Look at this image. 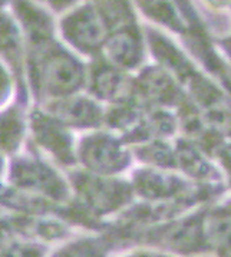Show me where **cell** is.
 <instances>
[{
	"label": "cell",
	"mask_w": 231,
	"mask_h": 257,
	"mask_svg": "<svg viewBox=\"0 0 231 257\" xmlns=\"http://www.w3.org/2000/svg\"><path fill=\"white\" fill-rule=\"evenodd\" d=\"M205 211L207 208L200 207L168 221L145 226L139 240L145 246L155 247L179 257L211 253L205 234Z\"/></svg>",
	"instance_id": "obj_1"
},
{
	"label": "cell",
	"mask_w": 231,
	"mask_h": 257,
	"mask_svg": "<svg viewBox=\"0 0 231 257\" xmlns=\"http://www.w3.org/2000/svg\"><path fill=\"white\" fill-rule=\"evenodd\" d=\"M42 43H38L32 62V78L38 92L52 99H61L81 89L86 79L84 65L58 46L48 42Z\"/></svg>",
	"instance_id": "obj_2"
},
{
	"label": "cell",
	"mask_w": 231,
	"mask_h": 257,
	"mask_svg": "<svg viewBox=\"0 0 231 257\" xmlns=\"http://www.w3.org/2000/svg\"><path fill=\"white\" fill-rule=\"evenodd\" d=\"M74 184L85 208L95 217L118 213L135 198L131 181L118 177L78 174L75 175Z\"/></svg>",
	"instance_id": "obj_3"
},
{
	"label": "cell",
	"mask_w": 231,
	"mask_h": 257,
	"mask_svg": "<svg viewBox=\"0 0 231 257\" xmlns=\"http://www.w3.org/2000/svg\"><path fill=\"white\" fill-rule=\"evenodd\" d=\"M78 153L86 170L102 177H116L126 171L134 157L122 138L109 133H92L84 137Z\"/></svg>",
	"instance_id": "obj_4"
},
{
	"label": "cell",
	"mask_w": 231,
	"mask_h": 257,
	"mask_svg": "<svg viewBox=\"0 0 231 257\" xmlns=\"http://www.w3.org/2000/svg\"><path fill=\"white\" fill-rule=\"evenodd\" d=\"M135 82V101L149 108H181L187 102V93L182 91L175 78L159 65L144 66Z\"/></svg>",
	"instance_id": "obj_5"
},
{
	"label": "cell",
	"mask_w": 231,
	"mask_h": 257,
	"mask_svg": "<svg viewBox=\"0 0 231 257\" xmlns=\"http://www.w3.org/2000/svg\"><path fill=\"white\" fill-rule=\"evenodd\" d=\"M62 32L69 43L85 55L102 51L109 29L99 8L84 6L62 22Z\"/></svg>",
	"instance_id": "obj_6"
},
{
	"label": "cell",
	"mask_w": 231,
	"mask_h": 257,
	"mask_svg": "<svg viewBox=\"0 0 231 257\" xmlns=\"http://www.w3.org/2000/svg\"><path fill=\"white\" fill-rule=\"evenodd\" d=\"M145 48V38L135 22L109 33L102 48L104 61L126 73L138 71L144 68Z\"/></svg>",
	"instance_id": "obj_7"
},
{
	"label": "cell",
	"mask_w": 231,
	"mask_h": 257,
	"mask_svg": "<svg viewBox=\"0 0 231 257\" xmlns=\"http://www.w3.org/2000/svg\"><path fill=\"white\" fill-rule=\"evenodd\" d=\"M91 92L96 99L114 103V106L129 103L135 101V82L126 72L101 61L91 75Z\"/></svg>",
	"instance_id": "obj_8"
},
{
	"label": "cell",
	"mask_w": 231,
	"mask_h": 257,
	"mask_svg": "<svg viewBox=\"0 0 231 257\" xmlns=\"http://www.w3.org/2000/svg\"><path fill=\"white\" fill-rule=\"evenodd\" d=\"M12 183L23 190L43 193L58 200L66 197V187L59 175L48 165L33 158H21L13 164Z\"/></svg>",
	"instance_id": "obj_9"
},
{
	"label": "cell",
	"mask_w": 231,
	"mask_h": 257,
	"mask_svg": "<svg viewBox=\"0 0 231 257\" xmlns=\"http://www.w3.org/2000/svg\"><path fill=\"white\" fill-rule=\"evenodd\" d=\"M175 171L201 184H222V173L202 153L197 143L188 138L174 140Z\"/></svg>",
	"instance_id": "obj_10"
},
{
	"label": "cell",
	"mask_w": 231,
	"mask_h": 257,
	"mask_svg": "<svg viewBox=\"0 0 231 257\" xmlns=\"http://www.w3.org/2000/svg\"><path fill=\"white\" fill-rule=\"evenodd\" d=\"M49 112L62 125H72L78 128H98L105 123V111L92 98L69 96L56 99L49 105Z\"/></svg>",
	"instance_id": "obj_11"
},
{
	"label": "cell",
	"mask_w": 231,
	"mask_h": 257,
	"mask_svg": "<svg viewBox=\"0 0 231 257\" xmlns=\"http://www.w3.org/2000/svg\"><path fill=\"white\" fill-rule=\"evenodd\" d=\"M32 128L39 147L52 154L62 164H72L75 161L72 138L52 116L35 112L32 116Z\"/></svg>",
	"instance_id": "obj_12"
},
{
	"label": "cell",
	"mask_w": 231,
	"mask_h": 257,
	"mask_svg": "<svg viewBox=\"0 0 231 257\" xmlns=\"http://www.w3.org/2000/svg\"><path fill=\"white\" fill-rule=\"evenodd\" d=\"M205 234L211 253L231 257V203L207 208Z\"/></svg>",
	"instance_id": "obj_13"
},
{
	"label": "cell",
	"mask_w": 231,
	"mask_h": 257,
	"mask_svg": "<svg viewBox=\"0 0 231 257\" xmlns=\"http://www.w3.org/2000/svg\"><path fill=\"white\" fill-rule=\"evenodd\" d=\"M139 11L147 16L149 21L167 28L175 33L185 35L188 26L185 23V16L179 13L175 5L167 2H141L138 3Z\"/></svg>",
	"instance_id": "obj_14"
},
{
	"label": "cell",
	"mask_w": 231,
	"mask_h": 257,
	"mask_svg": "<svg viewBox=\"0 0 231 257\" xmlns=\"http://www.w3.org/2000/svg\"><path fill=\"white\" fill-rule=\"evenodd\" d=\"M0 55L19 72L22 68V41L19 31L8 15L0 13Z\"/></svg>",
	"instance_id": "obj_15"
},
{
	"label": "cell",
	"mask_w": 231,
	"mask_h": 257,
	"mask_svg": "<svg viewBox=\"0 0 231 257\" xmlns=\"http://www.w3.org/2000/svg\"><path fill=\"white\" fill-rule=\"evenodd\" d=\"M25 133V119L18 108H11L0 113V147L6 151H15Z\"/></svg>",
	"instance_id": "obj_16"
},
{
	"label": "cell",
	"mask_w": 231,
	"mask_h": 257,
	"mask_svg": "<svg viewBox=\"0 0 231 257\" xmlns=\"http://www.w3.org/2000/svg\"><path fill=\"white\" fill-rule=\"evenodd\" d=\"M18 9L22 22L26 28V31L32 35L36 43L46 42L49 35L52 33V26L48 15H45L41 9L31 8L29 5H19Z\"/></svg>",
	"instance_id": "obj_17"
},
{
	"label": "cell",
	"mask_w": 231,
	"mask_h": 257,
	"mask_svg": "<svg viewBox=\"0 0 231 257\" xmlns=\"http://www.w3.org/2000/svg\"><path fill=\"white\" fill-rule=\"evenodd\" d=\"M109 243L105 238H81L63 247L53 257H106Z\"/></svg>",
	"instance_id": "obj_18"
},
{
	"label": "cell",
	"mask_w": 231,
	"mask_h": 257,
	"mask_svg": "<svg viewBox=\"0 0 231 257\" xmlns=\"http://www.w3.org/2000/svg\"><path fill=\"white\" fill-rule=\"evenodd\" d=\"M118 257H179L168 253V251H164V250H159L155 247H138V248H132L129 251H126L124 254Z\"/></svg>",
	"instance_id": "obj_19"
},
{
	"label": "cell",
	"mask_w": 231,
	"mask_h": 257,
	"mask_svg": "<svg viewBox=\"0 0 231 257\" xmlns=\"http://www.w3.org/2000/svg\"><path fill=\"white\" fill-rule=\"evenodd\" d=\"M9 92H11V79L6 71L3 69V66L0 65V103L6 101Z\"/></svg>",
	"instance_id": "obj_20"
}]
</instances>
